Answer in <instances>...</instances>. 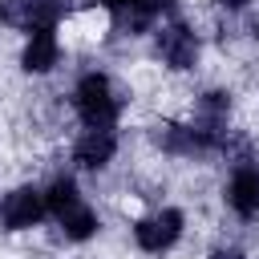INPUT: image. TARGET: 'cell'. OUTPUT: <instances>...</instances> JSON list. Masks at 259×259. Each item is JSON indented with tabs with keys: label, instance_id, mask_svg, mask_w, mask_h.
<instances>
[{
	"label": "cell",
	"instance_id": "obj_1",
	"mask_svg": "<svg viewBox=\"0 0 259 259\" xmlns=\"http://www.w3.org/2000/svg\"><path fill=\"white\" fill-rule=\"evenodd\" d=\"M77 113L85 117L89 130H109V125H113V117H117V97H113V85H109L101 73L81 77V85H77Z\"/></svg>",
	"mask_w": 259,
	"mask_h": 259
},
{
	"label": "cell",
	"instance_id": "obj_2",
	"mask_svg": "<svg viewBox=\"0 0 259 259\" xmlns=\"http://www.w3.org/2000/svg\"><path fill=\"white\" fill-rule=\"evenodd\" d=\"M61 8H65V0H0V20L12 28L40 32V28L57 24Z\"/></svg>",
	"mask_w": 259,
	"mask_h": 259
},
{
	"label": "cell",
	"instance_id": "obj_3",
	"mask_svg": "<svg viewBox=\"0 0 259 259\" xmlns=\"http://www.w3.org/2000/svg\"><path fill=\"white\" fill-rule=\"evenodd\" d=\"M182 235V210H174V206H166V210H158V214H146L138 227H134V239H138V247L142 251H166L174 239Z\"/></svg>",
	"mask_w": 259,
	"mask_h": 259
},
{
	"label": "cell",
	"instance_id": "obj_4",
	"mask_svg": "<svg viewBox=\"0 0 259 259\" xmlns=\"http://www.w3.org/2000/svg\"><path fill=\"white\" fill-rule=\"evenodd\" d=\"M158 53H162V61L170 65V69H190L194 61H198V36L186 28V24H166L162 32H158Z\"/></svg>",
	"mask_w": 259,
	"mask_h": 259
},
{
	"label": "cell",
	"instance_id": "obj_5",
	"mask_svg": "<svg viewBox=\"0 0 259 259\" xmlns=\"http://www.w3.org/2000/svg\"><path fill=\"white\" fill-rule=\"evenodd\" d=\"M0 214H4V227H8V231H24V227H32V223L45 214V194L32 190V186H20V190H12V194L4 198Z\"/></svg>",
	"mask_w": 259,
	"mask_h": 259
},
{
	"label": "cell",
	"instance_id": "obj_6",
	"mask_svg": "<svg viewBox=\"0 0 259 259\" xmlns=\"http://www.w3.org/2000/svg\"><path fill=\"white\" fill-rule=\"evenodd\" d=\"M113 150H117L113 130H85V134L77 138V146H73V158H77V166L97 170V166H105V162L113 158Z\"/></svg>",
	"mask_w": 259,
	"mask_h": 259
},
{
	"label": "cell",
	"instance_id": "obj_7",
	"mask_svg": "<svg viewBox=\"0 0 259 259\" xmlns=\"http://www.w3.org/2000/svg\"><path fill=\"white\" fill-rule=\"evenodd\" d=\"M227 202H231L243 219H251V214L259 210V166H239V170L231 174Z\"/></svg>",
	"mask_w": 259,
	"mask_h": 259
},
{
	"label": "cell",
	"instance_id": "obj_8",
	"mask_svg": "<svg viewBox=\"0 0 259 259\" xmlns=\"http://www.w3.org/2000/svg\"><path fill=\"white\" fill-rule=\"evenodd\" d=\"M20 65H24L28 73H45V69H53V65H57V36H53V28H40V32H32V36H28Z\"/></svg>",
	"mask_w": 259,
	"mask_h": 259
},
{
	"label": "cell",
	"instance_id": "obj_9",
	"mask_svg": "<svg viewBox=\"0 0 259 259\" xmlns=\"http://www.w3.org/2000/svg\"><path fill=\"white\" fill-rule=\"evenodd\" d=\"M77 202H81V194H77V186H73L69 178H57V182L49 186V194H45V210H53L57 219H61V214H69Z\"/></svg>",
	"mask_w": 259,
	"mask_h": 259
},
{
	"label": "cell",
	"instance_id": "obj_10",
	"mask_svg": "<svg viewBox=\"0 0 259 259\" xmlns=\"http://www.w3.org/2000/svg\"><path fill=\"white\" fill-rule=\"evenodd\" d=\"M57 223L65 227V235H69V239H89V235L97 231V214H93L85 202H77V206H73L69 214H61Z\"/></svg>",
	"mask_w": 259,
	"mask_h": 259
},
{
	"label": "cell",
	"instance_id": "obj_11",
	"mask_svg": "<svg viewBox=\"0 0 259 259\" xmlns=\"http://www.w3.org/2000/svg\"><path fill=\"white\" fill-rule=\"evenodd\" d=\"M109 12H130V8H138V0H101Z\"/></svg>",
	"mask_w": 259,
	"mask_h": 259
},
{
	"label": "cell",
	"instance_id": "obj_12",
	"mask_svg": "<svg viewBox=\"0 0 259 259\" xmlns=\"http://www.w3.org/2000/svg\"><path fill=\"white\" fill-rule=\"evenodd\" d=\"M210 259H243V251H214Z\"/></svg>",
	"mask_w": 259,
	"mask_h": 259
},
{
	"label": "cell",
	"instance_id": "obj_13",
	"mask_svg": "<svg viewBox=\"0 0 259 259\" xmlns=\"http://www.w3.org/2000/svg\"><path fill=\"white\" fill-rule=\"evenodd\" d=\"M219 4H223V8H243L247 0H219Z\"/></svg>",
	"mask_w": 259,
	"mask_h": 259
}]
</instances>
